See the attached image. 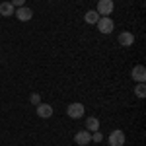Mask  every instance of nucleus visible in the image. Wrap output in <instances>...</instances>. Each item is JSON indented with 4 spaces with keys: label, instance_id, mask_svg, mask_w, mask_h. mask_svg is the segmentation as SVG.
I'll list each match as a JSON object with an SVG mask.
<instances>
[{
    "label": "nucleus",
    "instance_id": "obj_10",
    "mask_svg": "<svg viewBox=\"0 0 146 146\" xmlns=\"http://www.w3.org/2000/svg\"><path fill=\"white\" fill-rule=\"evenodd\" d=\"M14 12H16V8L12 6V2H0V16L10 18V16H14Z\"/></svg>",
    "mask_w": 146,
    "mask_h": 146
},
{
    "label": "nucleus",
    "instance_id": "obj_4",
    "mask_svg": "<svg viewBox=\"0 0 146 146\" xmlns=\"http://www.w3.org/2000/svg\"><path fill=\"white\" fill-rule=\"evenodd\" d=\"M125 133L121 129H117V131H113L111 135L107 136V140H109V146H123L125 144Z\"/></svg>",
    "mask_w": 146,
    "mask_h": 146
},
{
    "label": "nucleus",
    "instance_id": "obj_15",
    "mask_svg": "<svg viewBox=\"0 0 146 146\" xmlns=\"http://www.w3.org/2000/svg\"><path fill=\"white\" fill-rule=\"evenodd\" d=\"M92 140H94V142H101V140H103V135H101L100 131H96V133L92 135Z\"/></svg>",
    "mask_w": 146,
    "mask_h": 146
},
{
    "label": "nucleus",
    "instance_id": "obj_17",
    "mask_svg": "<svg viewBox=\"0 0 146 146\" xmlns=\"http://www.w3.org/2000/svg\"><path fill=\"white\" fill-rule=\"evenodd\" d=\"M123 146H125V144H123Z\"/></svg>",
    "mask_w": 146,
    "mask_h": 146
},
{
    "label": "nucleus",
    "instance_id": "obj_9",
    "mask_svg": "<svg viewBox=\"0 0 146 146\" xmlns=\"http://www.w3.org/2000/svg\"><path fill=\"white\" fill-rule=\"evenodd\" d=\"M131 76H133V80H136V82H146V68L142 66V64H136V66L133 68V72H131Z\"/></svg>",
    "mask_w": 146,
    "mask_h": 146
},
{
    "label": "nucleus",
    "instance_id": "obj_2",
    "mask_svg": "<svg viewBox=\"0 0 146 146\" xmlns=\"http://www.w3.org/2000/svg\"><path fill=\"white\" fill-rule=\"evenodd\" d=\"M84 113H86V109H84V105L80 101H74V103H70L66 107V115L70 119H80V117H84Z\"/></svg>",
    "mask_w": 146,
    "mask_h": 146
},
{
    "label": "nucleus",
    "instance_id": "obj_14",
    "mask_svg": "<svg viewBox=\"0 0 146 146\" xmlns=\"http://www.w3.org/2000/svg\"><path fill=\"white\" fill-rule=\"evenodd\" d=\"M29 101H31L33 105H39V103H41V96H39V94H31V96H29Z\"/></svg>",
    "mask_w": 146,
    "mask_h": 146
},
{
    "label": "nucleus",
    "instance_id": "obj_13",
    "mask_svg": "<svg viewBox=\"0 0 146 146\" xmlns=\"http://www.w3.org/2000/svg\"><path fill=\"white\" fill-rule=\"evenodd\" d=\"M135 96H136V98H140V100L146 96V84H144V82H138V86L135 88Z\"/></svg>",
    "mask_w": 146,
    "mask_h": 146
},
{
    "label": "nucleus",
    "instance_id": "obj_6",
    "mask_svg": "<svg viewBox=\"0 0 146 146\" xmlns=\"http://www.w3.org/2000/svg\"><path fill=\"white\" fill-rule=\"evenodd\" d=\"M16 18L20 20V22H29L31 18H33V10L31 8H27V6H22V8H16Z\"/></svg>",
    "mask_w": 146,
    "mask_h": 146
},
{
    "label": "nucleus",
    "instance_id": "obj_8",
    "mask_svg": "<svg viewBox=\"0 0 146 146\" xmlns=\"http://www.w3.org/2000/svg\"><path fill=\"white\" fill-rule=\"evenodd\" d=\"M117 43H119L121 47L135 45V35L131 33V31H121V33H119V39H117Z\"/></svg>",
    "mask_w": 146,
    "mask_h": 146
},
{
    "label": "nucleus",
    "instance_id": "obj_5",
    "mask_svg": "<svg viewBox=\"0 0 146 146\" xmlns=\"http://www.w3.org/2000/svg\"><path fill=\"white\" fill-rule=\"evenodd\" d=\"M35 111H37V115H39L41 119H51V117H53V105L41 101L39 105H35Z\"/></svg>",
    "mask_w": 146,
    "mask_h": 146
},
{
    "label": "nucleus",
    "instance_id": "obj_7",
    "mask_svg": "<svg viewBox=\"0 0 146 146\" xmlns=\"http://www.w3.org/2000/svg\"><path fill=\"white\" fill-rule=\"evenodd\" d=\"M74 142L78 146H86L92 142V133L90 131H78L76 135H74Z\"/></svg>",
    "mask_w": 146,
    "mask_h": 146
},
{
    "label": "nucleus",
    "instance_id": "obj_12",
    "mask_svg": "<svg viewBox=\"0 0 146 146\" xmlns=\"http://www.w3.org/2000/svg\"><path fill=\"white\" fill-rule=\"evenodd\" d=\"M84 20H86V23L96 25V23H98V20H100V14H98L96 10H88L86 14H84Z\"/></svg>",
    "mask_w": 146,
    "mask_h": 146
},
{
    "label": "nucleus",
    "instance_id": "obj_3",
    "mask_svg": "<svg viewBox=\"0 0 146 146\" xmlns=\"http://www.w3.org/2000/svg\"><path fill=\"white\" fill-rule=\"evenodd\" d=\"M113 8H115L113 0H100L98 6H96V12H98L100 16H111Z\"/></svg>",
    "mask_w": 146,
    "mask_h": 146
},
{
    "label": "nucleus",
    "instance_id": "obj_11",
    "mask_svg": "<svg viewBox=\"0 0 146 146\" xmlns=\"http://www.w3.org/2000/svg\"><path fill=\"white\" fill-rule=\"evenodd\" d=\"M86 131H90V133L100 131V121H98V117H88V119H86Z\"/></svg>",
    "mask_w": 146,
    "mask_h": 146
},
{
    "label": "nucleus",
    "instance_id": "obj_1",
    "mask_svg": "<svg viewBox=\"0 0 146 146\" xmlns=\"http://www.w3.org/2000/svg\"><path fill=\"white\" fill-rule=\"evenodd\" d=\"M98 31L103 35H109L113 33V29H115V22H113L109 16H100V20H98Z\"/></svg>",
    "mask_w": 146,
    "mask_h": 146
},
{
    "label": "nucleus",
    "instance_id": "obj_16",
    "mask_svg": "<svg viewBox=\"0 0 146 146\" xmlns=\"http://www.w3.org/2000/svg\"><path fill=\"white\" fill-rule=\"evenodd\" d=\"M12 6L14 8H22V6H25V0H10Z\"/></svg>",
    "mask_w": 146,
    "mask_h": 146
}]
</instances>
